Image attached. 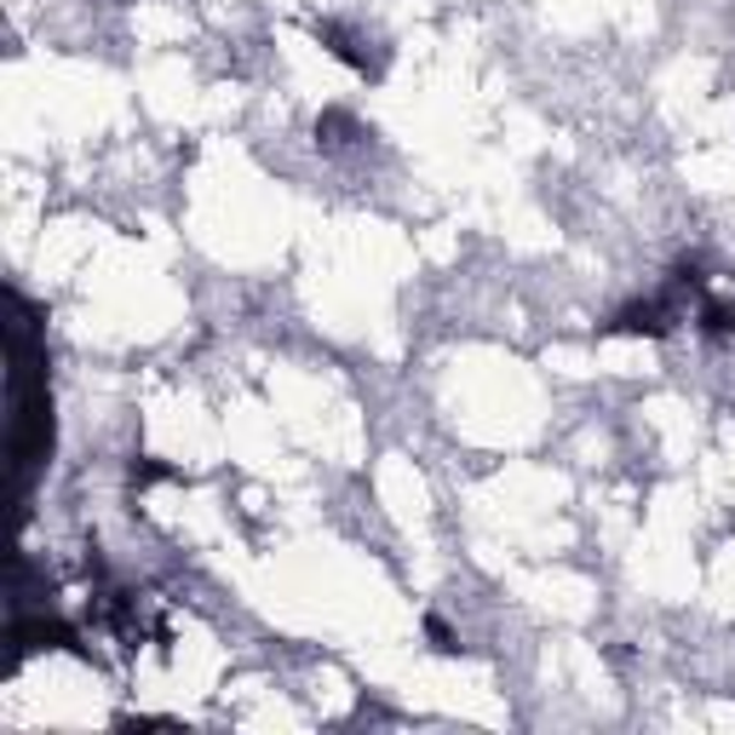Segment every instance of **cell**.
I'll return each mask as SVG.
<instances>
[{
  "label": "cell",
  "instance_id": "cell-3",
  "mask_svg": "<svg viewBox=\"0 0 735 735\" xmlns=\"http://www.w3.org/2000/svg\"><path fill=\"white\" fill-rule=\"evenodd\" d=\"M701 334L706 339H730L735 334V305H724V299H701Z\"/></svg>",
  "mask_w": 735,
  "mask_h": 735
},
{
  "label": "cell",
  "instance_id": "cell-2",
  "mask_svg": "<svg viewBox=\"0 0 735 735\" xmlns=\"http://www.w3.org/2000/svg\"><path fill=\"white\" fill-rule=\"evenodd\" d=\"M12 644H18V655H30V649H81L75 626H64V621H53V615H41V621L18 615V621H12Z\"/></svg>",
  "mask_w": 735,
  "mask_h": 735
},
{
  "label": "cell",
  "instance_id": "cell-6",
  "mask_svg": "<svg viewBox=\"0 0 735 735\" xmlns=\"http://www.w3.org/2000/svg\"><path fill=\"white\" fill-rule=\"evenodd\" d=\"M425 638H431V649H437V655H454V649H460V638H454V626H448V621H437V615L425 621Z\"/></svg>",
  "mask_w": 735,
  "mask_h": 735
},
{
  "label": "cell",
  "instance_id": "cell-5",
  "mask_svg": "<svg viewBox=\"0 0 735 735\" xmlns=\"http://www.w3.org/2000/svg\"><path fill=\"white\" fill-rule=\"evenodd\" d=\"M167 477H172V466L149 460V454H144V460H133V466H126V483H133V489H144V483H167Z\"/></svg>",
  "mask_w": 735,
  "mask_h": 735
},
{
  "label": "cell",
  "instance_id": "cell-1",
  "mask_svg": "<svg viewBox=\"0 0 735 735\" xmlns=\"http://www.w3.org/2000/svg\"><path fill=\"white\" fill-rule=\"evenodd\" d=\"M672 305L667 299H632V305H621L610 322H603V334H626V339H667L672 334Z\"/></svg>",
  "mask_w": 735,
  "mask_h": 735
},
{
  "label": "cell",
  "instance_id": "cell-4",
  "mask_svg": "<svg viewBox=\"0 0 735 735\" xmlns=\"http://www.w3.org/2000/svg\"><path fill=\"white\" fill-rule=\"evenodd\" d=\"M316 133H322L327 144H350V138H357V133H363V126H357V121H350L345 110H322V121H316Z\"/></svg>",
  "mask_w": 735,
  "mask_h": 735
}]
</instances>
